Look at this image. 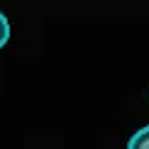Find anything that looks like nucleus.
I'll use <instances>...</instances> for the list:
<instances>
[{"instance_id": "nucleus-1", "label": "nucleus", "mask_w": 149, "mask_h": 149, "mask_svg": "<svg viewBox=\"0 0 149 149\" xmlns=\"http://www.w3.org/2000/svg\"><path fill=\"white\" fill-rule=\"evenodd\" d=\"M127 147L130 149H149V125L142 127V130H137V132L130 137Z\"/></svg>"}, {"instance_id": "nucleus-2", "label": "nucleus", "mask_w": 149, "mask_h": 149, "mask_svg": "<svg viewBox=\"0 0 149 149\" xmlns=\"http://www.w3.org/2000/svg\"><path fill=\"white\" fill-rule=\"evenodd\" d=\"M8 39H10V22H8V17L0 12V49L8 44Z\"/></svg>"}]
</instances>
